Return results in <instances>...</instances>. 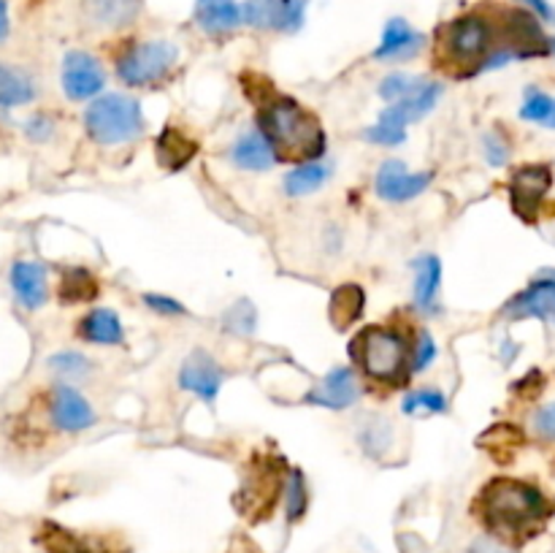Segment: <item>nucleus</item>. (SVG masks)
I'll return each instance as SVG.
<instances>
[{
	"label": "nucleus",
	"mask_w": 555,
	"mask_h": 553,
	"mask_svg": "<svg viewBox=\"0 0 555 553\" xmlns=\"http://www.w3.org/2000/svg\"><path fill=\"white\" fill-rule=\"evenodd\" d=\"M260 128L282 160H309L325 150L323 125L291 98L266 103L260 108Z\"/></svg>",
	"instance_id": "2"
},
{
	"label": "nucleus",
	"mask_w": 555,
	"mask_h": 553,
	"mask_svg": "<svg viewBox=\"0 0 555 553\" xmlns=\"http://www.w3.org/2000/svg\"><path fill=\"white\" fill-rule=\"evenodd\" d=\"M486 152H488V163H493V166H504L507 163V155L509 150L504 146V141L499 139V136H488L486 139Z\"/></svg>",
	"instance_id": "38"
},
{
	"label": "nucleus",
	"mask_w": 555,
	"mask_h": 553,
	"mask_svg": "<svg viewBox=\"0 0 555 553\" xmlns=\"http://www.w3.org/2000/svg\"><path fill=\"white\" fill-rule=\"evenodd\" d=\"M41 540H43V545H47L49 553H101V551H95L90 542L79 540L76 535H70V531L60 529V526H54V524H47Z\"/></svg>",
	"instance_id": "27"
},
{
	"label": "nucleus",
	"mask_w": 555,
	"mask_h": 553,
	"mask_svg": "<svg viewBox=\"0 0 555 553\" xmlns=\"http://www.w3.org/2000/svg\"><path fill=\"white\" fill-rule=\"evenodd\" d=\"M417 410L444 412L448 410V399H444L439 390H431V388L415 390V394H410L404 399V412H417Z\"/></svg>",
	"instance_id": "31"
},
{
	"label": "nucleus",
	"mask_w": 555,
	"mask_h": 553,
	"mask_svg": "<svg viewBox=\"0 0 555 553\" xmlns=\"http://www.w3.org/2000/svg\"><path fill=\"white\" fill-rule=\"evenodd\" d=\"M144 304H146V307L155 309V312H160V314H182L184 312V307L177 301V298L157 296V293H146Z\"/></svg>",
	"instance_id": "36"
},
{
	"label": "nucleus",
	"mask_w": 555,
	"mask_h": 553,
	"mask_svg": "<svg viewBox=\"0 0 555 553\" xmlns=\"http://www.w3.org/2000/svg\"><path fill=\"white\" fill-rule=\"evenodd\" d=\"M551 47H553V52H555V38H553V41H551Z\"/></svg>",
	"instance_id": "43"
},
{
	"label": "nucleus",
	"mask_w": 555,
	"mask_h": 553,
	"mask_svg": "<svg viewBox=\"0 0 555 553\" xmlns=\"http://www.w3.org/2000/svg\"><path fill=\"white\" fill-rule=\"evenodd\" d=\"M325 179H328V168L318 166V163H309V166H298L287 173L285 190L287 195H309L314 193Z\"/></svg>",
	"instance_id": "26"
},
{
	"label": "nucleus",
	"mask_w": 555,
	"mask_h": 553,
	"mask_svg": "<svg viewBox=\"0 0 555 553\" xmlns=\"http://www.w3.org/2000/svg\"><path fill=\"white\" fill-rule=\"evenodd\" d=\"M79 334L92 345H119L122 342V323L112 309H92L79 325Z\"/></svg>",
	"instance_id": "23"
},
{
	"label": "nucleus",
	"mask_w": 555,
	"mask_h": 553,
	"mask_svg": "<svg viewBox=\"0 0 555 553\" xmlns=\"http://www.w3.org/2000/svg\"><path fill=\"white\" fill-rule=\"evenodd\" d=\"M179 49L168 41H144L135 43L133 49L119 57L117 74L125 85L144 87L166 79L171 68L177 65Z\"/></svg>",
	"instance_id": "5"
},
{
	"label": "nucleus",
	"mask_w": 555,
	"mask_h": 553,
	"mask_svg": "<svg viewBox=\"0 0 555 553\" xmlns=\"http://www.w3.org/2000/svg\"><path fill=\"white\" fill-rule=\"evenodd\" d=\"M434 358H437V345H434V336L428 334V331H423L421 339H417V352H415L417 372H423V369H426Z\"/></svg>",
	"instance_id": "35"
},
{
	"label": "nucleus",
	"mask_w": 555,
	"mask_h": 553,
	"mask_svg": "<svg viewBox=\"0 0 555 553\" xmlns=\"http://www.w3.org/2000/svg\"><path fill=\"white\" fill-rule=\"evenodd\" d=\"M242 9L236 0H195V22L206 33H228L242 22Z\"/></svg>",
	"instance_id": "19"
},
{
	"label": "nucleus",
	"mask_w": 555,
	"mask_h": 553,
	"mask_svg": "<svg viewBox=\"0 0 555 553\" xmlns=\"http://www.w3.org/2000/svg\"><path fill=\"white\" fill-rule=\"evenodd\" d=\"M195 150H198L195 141H190L182 130L168 128L163 130V136L157 139V160L166 168H171V171H179V168L195 155Z\"/></svg>",
	"instance_id": "25"
},
{
	"label": "nucleus",
	"mask_w": 555,
	"mask_h": 553,
	"mask_svg": "<svg viewBox=\"0 0 555 553\" xmlns=\"http://www.w3.org/2000/svg\"><path fill=\"white\" fill-rule=\"evenodd\" d=\"M287 518L298 520L307 510V486H304L301 472H291V480H287Z\"/></svg>",
	"instance_id": "32"
},
{
	"label": "nucleus",
	"mask_w": 555,
	"mask_h": 553,
	"mask_svg": "<svg viewBox=\"0 0 555 553\" xmlns=\"http://www.w3.org/2000/svg\"><path fill=\"white\" fill-rule=\"evenodd\" d=\"M228 325H231L236 334H249V331L255 329V309H249L247 314H238V307H233L231 314H228Z\"/></svg>",
	"instance_id": "39"
},
{
	"label": "nucleus",
	"mask_w": 555,
	"mask_h": 553,
	"mask_svg": "<svg viewBox=\"0 0 555 553\" xmlns=\"http://www.w3.org/2000/svg\"><path fill=\"white\" fill-rule=\"evenodd\" d=\"M363 304H366V296H363V291L358 285L336 287L328 307V314L336 329H347L350 323H356L363 312Z\"/></svg>",
	"instance_id": "24"
},
{
	"label": "nucleus",
	"mask_w": 555,
	"mask_h": 553,
	"mask_svg": "<svg viewBox=\"0 0 555 553\" xmlns=\"http://www.w3.org/2000/svg\"><path fill=\"white\" fill-rule=\"evenodd\" d=\"M280 493V477H276L274 466H260L247 483H244L242 493H238V510L249 518H263L276 502Z\"/></svg>",
	"instance_id": "14"
},
{
	"label": "nucleus",
	"mask_w": 555,
	"mask_h": 553,
	"mask_svg": "<svg viewBox=\"0 0 555 553\" xmlns=\"http://www.w3.org/2000/svg\"><path fill=\"white\" fill-rule=\"evenodd\" d=\"M534 426H537V432L542 434V437L555 439V401H553V404L542 407V410L537 412Z\"/></svg>",
	"instance_id": "37"
},
{
	"label": "nucleus",
	"mask_w": 555,
	"mask_h": 553,
	"mask_svg": "<svg viewBox=\"0 0 555 553\" xmlns=\"http://www.w3.org/2000/svg\"><path fill=\"white\" fill-rule=\"evenodd\" d=\"M551 125L555 128V112H553V119H551Z\"/></svg>",
	"instance_id": "42"
},
{
	"label": "nucleus",
	"mask_w": 555,
	"mask_h": 553,
	"mask_svg": "<svg viewBox=\"0 0 555 553\" xmlns=\"http://www.w3.org/2000/svg\"><path fill=\"white\" fill-rule=\"evenodd\" d=\"M553 184V171L547 166H524L513 173V182H509V190H513V204L515 211L524 217H531L537 209H540L542 198L547 195Z\"/></svg>",
	"instance_id": "12"
},
{
	"label": "nucleus",
	"mask_w": 555,
	"mask_h": 553,
	"mask_svg": "<svg viewBox=\"0 0 555 553\" xmlns=\"http://www.w3.org/2000/svg\"><path fill=\"white\" fill-rule=\"evenodd\" d=\"M553 112H555V101L551 95H545V92H540V90H529L524 108H520V117L531 119V123L551 125Z\"/></svg>",
	"instance_id": "30"
},
{
	"label": "nucleus",
	"mask_w": 555,
	"mask_h": 553,
	"mask_svg": "<svg viewBox=\"0 0 555 553\" xmlns=\"http://www.w3.org/2000/svg\"><path fill=\"white\" fill-rule=\"evenodd\" d=\"M352 352L361 361L363 372L374 380H393L406 363L404 339L396 331L379 329V325L361 331Z\"/></svg>",
	"instance_id": "4"
},
{
	"label": "nucleus",
	"mask_w": 555,
	"mask_h": 553,
	"mask_svg": "<svg viewBox=\"0 0 555 553\" xmlns=\"http://www.w3.org/2000/svg\"><path fill=\"white\" fill-rule=\"evenodd\" d=\"M95 293H98L95 280H92L90 271L85 269L68 271V274L63 276V282H60V296H63L65 301H90Z\"/></svg>",
	"instance_id": "28"
},
{
	"label": "nucleus",
	"mask_w": 555,
	"mask_h": 553,
	"mask_svg": "<svg viewBox=\"0 0 555 553\" xmlns=\"http://www.w3.org/2000/svg\"><path fill=\"white\" fill-rule=\"evenodd\" d=\"M87 133L98 141V144H125V141L139 139L144 130V114L135 98L128 95H103L87 106L85 112Z\"/></svg>",
	"instance_id": "3"
},
{
	"label": "nucleus",
	"mask_w": 555,
	"mask_h": 553,
	"mask_svg": "<svg viewBox=\"0 0 555 553\" xmlns=\"http://www.w3.org/2000/svg\"><path fill=\"white\" fill-rule=\"evenodd\" d=\"M377 193L388 201H410L431 184V173L410 171L401 160H385L377 171Z\"/></svg>",
	"instance_id": "9"
},
{
	"label": "nucleus",
	"mask_w": 555,
	"mask_h": 553,
	"mask_svg": "<svg viewBox=\"0 0 555 553\" xmlns=\"http://www.w3.org/2000/svg\"><path fill=\"white\" fill-rule=\"evenodd\" d=\"M49 369H54L63 377H81L90 369V361L79 352H57V356L49 358Z\"/></svg>",
	"instance_id": "33"
},
{
	"label": "nucleus",
	"mask_w": 555,
	"mask_h": 553,
	"mask_svg": "<svg viewBox=\"0 0 555 553\" xmlns=\"http://www.w3.org/2000/svg\"><path fill=\"white\" fill-rule=\"evenodd\" d=\"M518 3L529 5L531 14H537L540 20H547V22L555 20V9L551 3H547V0H518Z\"/></svg>",
	"instance_id": "40"
},
{
	"label": "nucleus",
	"mask_w": 555,
	"mask_h": 553,
	"mask_svg": "<svg viewBox=\"0 0 555 553\" xmlns=\"http://www.w3.org/2000/svg\"><path fill=\"white\" fill-rule=\"evenodd\" d=\"M480 515L493 535L504 540H526L542 529L551 515L545 497L534 486L509 477L488 483L480 493Z\"/></svg>",
	"instance_id": "1"
},
{
	"label": "nucleus",
	"mask_w": 555,
	"mask_h": 553,
	"mask_svg": "<svg viewBox=\"0 0 555 553\" xmlns=\"http://www.w3.org/2000/svg\"><path fill=\"white\" fill-rule=\"evenodd\" d=\"M423 85H426V79H421V76L393 74V76H388V79H383V85H379V95H383L388 103H396V101H401V98L412 95V92Z\"/></svg>",
	"instance_id": "29"
},
{
	"label": "nucleus",
	"mask_w": 555,
	"mask_h": 553,
	"mask_svg": "<svg viewBox=\"0 0 555 553\" xmlns=\"http://www.w3.org/2000/svg\"><path fill=\"white\" fill-rule=\"evenodd\" d=\"M363 139L374 141V144H383V146H396L406 139V130H393V128H385V125H372V128L363 133Z\"/></svg>",
	"instance_id": "34"
},
{
	"label": "nucleus",
	"mask_w": 555,
	"mask_h": 553,
	"mask_svg": "<svg viewBox=\"0 0 555 553\" xmlns=\"http://www.w3.org/2000/svg\"><path fill=\"white\" fill-rule=\"evenodd\" d=\"M5 36H9V5H5V0H0V43Z\"/></svg>",
	"instance_id": "41"
},
{
	"label": "nucleus",
	"mask_w": 555,
	"mask_h": 553,
	"mask_svg": "<svg viewBox=\"0 0 555 553\" xmlns=\"http://www.w3.org/2000/svg\"><path fill=\"white\" fill-rule=\"evenodd\" d=\"M493 41L491 22L480 14H464L444 25L442 54L455 65H475L488 54Z\"/></svg>",
	"instance_id": "6"
},
{
	"label": "nucleus",
	"mask_w": 555,
	"mask_h": 553,
	"mask_svg": "<svg viewBox=\"0 0 555 553\" xmlns=\"http://www.w3.org/2000/svg\"><path fill=\"white\" fill-rule=\"evenodd\" d=\"M11 287H14L22 307L38 309L47 304V271H43V266L33 263V260H16L11 266Z\"/></svg>",
	"instance_id": "16"
},
{
	"label": "nucleus",
	"mask_w": 555,
	"mask_h": 553,
	"mask_svg": "<svg viewBox=\"0 0 555 553\" xmlns=\"http://www.w3.org/2000/svg\"><path fill=\"white\" fill-rule=\"evenodd\" d=\"M307 0H247L242 9L244 22L255 27H276V30H298L304 25Z\"/></svg>",
	"instance_id": "8"
},
{
	"label": "nucleus",
	"mask_w": 555,
	"mask_h": 553,
	"mask_svg": "<svg viewBox=\"0 0 555 553\" xmlns=\"http://www.w3.org/2000/svg\"><path fill=\"white\" fill-rule=\"evenodd\" d=\"M36 98V85L25 70L0 63V108L25 106Z\"/></svg>",
	"instance_id": "22"
},
{
	"label": "nucleus",
	"mask_w": 555,
	"mask_h": 553,
	"mask_svg": "<svg viewBox=\"0 0 555 553\" xmlns=\"http://www.w3.org/2000/svg\"><path fill=\"white\" fill-rule=\"evenodd\" d=\"M49 412H52V423L60 428V432H85L95 423V412H92L90 401L79 394L70 385H57L52 394V404H49Z\"/></svg>",
	"instance_id": "11"
},
{
	"label": "nucleus",
	"mask_w": 555,
	"mask_h": 553,
	"mask_svg": "<svg viewBox=\"0 0 555 553\" xmlns=\"http://www.w3.org/2000/svg\"><path fill=\"white\" fill-rule=\"evenodd\" d=\"M179 385L184 390H193L204 401H215L222 385V369L206 350H195L184 358L182 372H179Z\"/></svg>",
	"instance_id": "10"
},
{
	"label": "nucleus",
	"mask_w": 555,
	"mask_h": 553,
	"mask_svg": "<svg viewBox=\"0 0 555 553\" xmlns=\"http://www.w3.org/2000/svg\"><path fill=\"white\" fill-rule=\"evenodd\" d=\"M415 304L423 312H431L437 307L439 282H442V263L437 255H423L415 260Z\"/></svg>",
	"instance_id": "21"
},
{
	"label": "nucleus",
	"mask_w": 555,
	"mask_h": 553,
	"mask_svg": "<svg viewBox=\"0 0 555 553\" xmlns=\"http://www.w3.org/2000/svg\"><path fill=\"white\" fill-rule=\"evenodd\" d=\"M141 11V0H85V14L101 27H122Z\"/></svg>",
	"instance_id": "20"
},
{
	"label": "nucleus",
	"mask_w": 555,
	"mask_h": 553,
	"mask_svg": "<svg viewBox=\"0 0 555 553\" xmlns=\"http://www.w3.org/2000/svg\"><path fill=\"white\" fill-rule=\"evenodd\" d=\"M504 314L513 320H555V276H542V280L531 282L524 293H518V296L504 307Z\"/></svg>",
	"instance_id": "13"
},
{
	"label": "nucleus",
	"mask_w": 555,
	"mask_h": 553,
	"mask_svg": "<svg viewBox=\"0 0 555 553\" xmlns=\"http://www.w3.org/2000/svg\"><path fill=\"white\" fill-rule=\"evenodd\" d=\"M421 47H423L421 33H417L410 22H404L401 16H396V20H390L388 25H385L383 41H379L374 57L377 60H404V57H412V54H417V49Z\"/></svg>",
	"instance_id": "17"
},
{
	"label": "nucleus",
	"mask_w": 555,
	"mask_h": 553,
	"mask_svg": "<svg viewBox=\"0 0 555 553\" xmlns=\"http://www.w3.org/2000/svg\"><path fill=\"white\" fill-rule=\"evenodd\" d=\"M106 85L101 63L87 52H68L63 60V90L70 101H87Z\"/></svg>",
	"instance_id": "7"
},
{
	"label": "nucleus",
	"mask_w": 555,
	"mask_h": 553,
	"mask_svg": "<svg viewBox=\"0 0 555 553\" xmlns=\"http://www.w3.org/2000/svg\"><path fill=\"white\" fill-rule=\"evenodd\" d=\"M307 399L318 407H328V410H345V407H350L358 399L356 374L347 366L334 369V372L325 374L323 383Z\"/></svg>",
	"instance_id": "15"
},
{
	"label": "nucleus",
	"mask_w": 555,
	"mask_h": 553,
	"mask_svg": "<svg viewBox=\"0 0 555 553\" xmlns=\"http://www.w3.org/2000/svg\"><path fill=\"white\" fill-rule=\"evenodd\" d=\"M276 160L274 146L260 130H249L233 144V163L244 171H266Z\"/></svg>",
	"instance_id": "18"
}]
</instances>
